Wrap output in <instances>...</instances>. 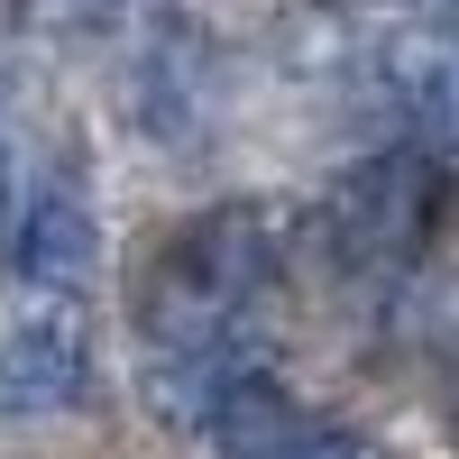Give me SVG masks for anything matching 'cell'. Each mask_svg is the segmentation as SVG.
I'll return each mask as SVG.
<instances>
[{"label": "cell", "mask_w": 459, "mask_h": 459, "mask_svg": "<svg viewBox=\"0 0 459 459\" xmlns=\"http://www.w3.org/2000/svg\"><path fill=\"white\" fill-rule=\"evenodd\" d=\"M266 276H276V212L221 203L194 230H175L157 276H147V331H157V350H221Z\"/></svg>", "instance_id": "6da1fadb"}, {"label": "cell", "mask_w": 459, "mask_h": 459, "mask_svg": "<svg viewBox=\"0 0 459 459\" xmlns=\"http://www.w3.org/2000/svg\"><path fill=\"white\" fill-rule=\"evenodd\" d=\"M276 459H377V450H368L359 432H294Z\"/></svg>", "instance_id": "277c9868"}, {"label": "cell", "mask_w": 459, "mask_h": 459, "mask_svg": "<svg viewBox=\"0 0 459 459\" xmlns=\"http://www.w3.org/2000/svg\"><path fill=\"white\" fill-rule=\"evenodd\" d=\"M10 266L28 294H83L101 266V221L83 175H37L28 194L10 203Z\"/></svg>", "instance_id": "3957f363"}, {"label": "cell", "mask_w": 459, "mask_h": 459, "mask_svg": "<svg viewBox=\"0 0 459 459\" xmlns=\"http://www.w3.org/2000/svg\"><path fill=\"white\" fill-rule=\"evenodd\" d=\"M92 395L83 294H37V313L0 331V413H65Z\"/></svg>", "instance_id": "7a4b0ae2"}]
</instances>
